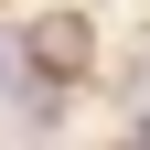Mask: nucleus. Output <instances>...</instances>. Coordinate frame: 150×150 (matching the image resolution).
Masks as SVG:
<instances>
[{
  "mask_svg": "<svg viewBox=\"0 0 150 150\" xmlns=\"http://www.w3.org/2000/svg\"><path fill=\"white\" fill-rule=\"evenodd\" d=\"M86 54H97V32L75 22V11H43V22H32V64H43V75H75Z\"/></svg>",
  "mask_w": 150,
  "mask_h": 150,
  "instance_id": "f257e3e1",
  "label": "nucleus"
},
{
  "mask_svg": "<svg viewBox=\"0 0 150 150\" xmlns=\"http://www.w3.org/2000/svg\"><path fill=\"white\" fill-rule=\"evenodd\" d=\"M129 150H150V139H129Z\"/></svg>",
  "mask_w": 150,
  "mask_h": 150,
  "instance_id": "f03ea898",
  "label": "nucleus"
}]
</instances>
